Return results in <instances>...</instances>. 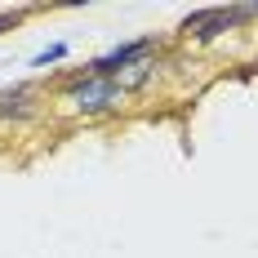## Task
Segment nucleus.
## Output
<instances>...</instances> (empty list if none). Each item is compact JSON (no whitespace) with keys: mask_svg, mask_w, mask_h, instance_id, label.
Returning <instances> with one entry per match:
<instances>
[{"mask_svg":"<svg viewBox=\"0 0 258 258\" xmlns=\"http://www.w3.org/2000/svg\"><path fill=\"white\" fill-rule=\"evenodd\" d=\"M125 89H120V80H98V76H80V80H67L62 89H58V103L67 116H107V111H116V107H125Z\"/></svg>","mask_w":258,"mask_h":258,"instance_id":"f257e3e1","label":"nucleus"},{"mask_svg":"<svg viewBox=\"0 0 258 258\" xmlns=\"http://www.w3.org/2000/svg\"><path fill=\"white\" fill-rule=\"evenodd\" d=\"M160 49V40L156 36H138V40H125V45H116V49L98 53V58H89L85 67H76L67 80H80V76H98V80H116L125 67H134L138 58H147V53Z\"/></svg>","mask_w":258,"mask_h":258,"instance_id":"f03ea898","label":"nucleus"},{"mask_svg":"<svg viewBox=\"0 0 258 258\" xmlns=\"http://www.w3.org/2000/svg\"><path fill=\"white\" fill-rule=\"evenodd\" d=\"M254 18V5H232V9H196V14H187L182 18V36H191V40H218V36H227L236 23H249Z\"/></svg>","mask_w":258,"mask_h":258,"instance_id":"7ed1b4c3","label":"nucleus"},{"mask_svg":"<svg viewBox=\"0 0 258 258\" xmlns=\"http://www.w3.org/2000/svg\"><path fill=\"white\" fill-rule=\"evenodd\" d=\"M36 111H40V89L31 80H18V85L0 89V120H27Z\"/></svg>","mask_w":258,"mask_h":258,"instance_id":"20e7f679","label":"nucleus"},{"mask_svg":"<svg viewBox=\"0 0 258 258\" xmlns=\"http://www.w3.org/2000/svg\"><path fill=\"white\" fill-rule=\"evenodd\" d=\"M62 58H67V45L58 40V45H49V49L31 53V62H27V67H36V72H45V67H53V62H62Z\"/></svg>","mask_w":258,"mask_h":258,"instance_id":"39448f33","label":"nucleus"},{"mask_svg":"<svg viewBox=\"0 0 258 258\" xmlns=\"http://www.w3.org/2000/svg\"><path fill=\"white\" fill-rule=\"evenodd\" d=\"M27 18V9H5V14H0V31H9V27H18Z\"/></svg>","mask_w":258,"mask_h":258,"instance_id":"423d86ee","label":"nucleus"}]
</instances>
